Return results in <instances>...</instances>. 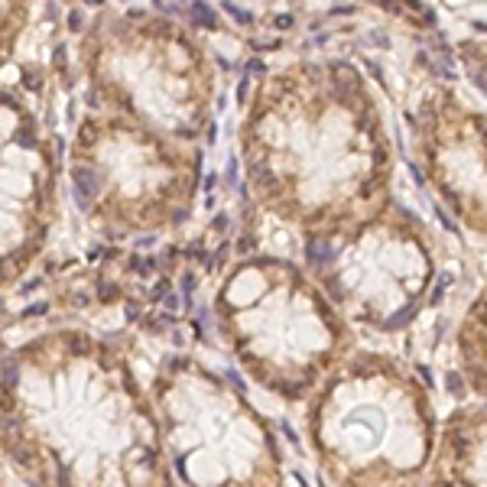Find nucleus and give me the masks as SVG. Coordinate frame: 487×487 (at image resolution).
<instances>
[{
	"mask_svg": "<svg viewBox=\"0 0 487 487\" xmlns=\"http://www.w3.org/2000/svg\"><path fill=\"white\" fill-rule=\"evenodd\" d=\"M276 26H292V17H276Z\"/></svg>",
	"mask_w": 487,
	"mask_h": 487,
	"instance_id": "nucleus-4",
	"label": "nucleus"
},
{
	"mask_svg": "<svg viewBox=\"0 0 487 487\" xmlns=\"http://www.w3.org/2000/svg\"><path fill=\"white\" fill-rule=\"evenodd\" d=\"M445 387H448V393H451V396H461V393H464L461 374H458V370H448V374H445Z\"/></svg>",
	"mask_w": 487,
	"mask_h": 487,
	"instance_id": "nucleus-2",
	"label": "nucleus"
},
{
	"mask_svg": "<svg viewBox=\"0 0 487 487\" xmlns=\"http://www.w3.org/2000/svg\"><path fill=\"white\" fill-rule=\"evenodd\" d=\"M182 289H185V299H189V292L195 289V276H192V273H185V276H182Z\"/></svg>",
	"mask_w": 487,
	"mask_h": 487,
	"instance_id": "nucleus-3",
	"label": "nucleus"
},
{
	"mask_svg": "<svg viewBox=\"0 0 487 487\" xmlns=\"http://www.w3.org/2000/svg\"><path fill=\"white\" fill-rule=\"evenodd\" d=\"M4 351H7V348H4V345H0V354H4Z\"/></svg>",
	"mask_w": 487,
	"mask_h": 487,
	"instance_id": "nucleus-5",
	"label": "nucleus"
},
{
	"mask_svg": "<svg viewBox=\"0 0 487 487\" xmlns=\"http://www.w3.org/2000/svg\"><path fill=\"white\" fill-rule=\"evenodd\" d=\"M312 438L338 487H409L432 451V413L416 380L380 354H361L312 409Z\"/></svg>",
	"mask_w": 487,
	"mask_h": 487,
	"instance_id": "nucleus-1",
	"label": "nucleus"
}]
</instances>
